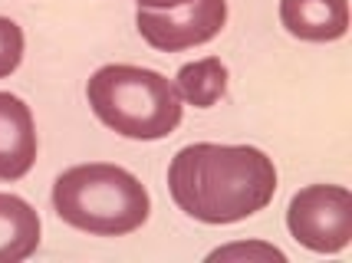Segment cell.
Instances as JSON below:
<instances>
[{"label":"cell","instance_id":"1","mask_svg":"<svg viewBox=\"0 0 352 263\" xmlns=\"http://www.w3.org/2000/svg\"><path fill=\"white\" fill-rule=\"evenodd\" d=\"M168 191L201 224H237L274 201L276 168L261 148L198 141L171 158Z\"/></svg>","mask_w":352,"mask_h":263},{"label":"cell","instance_id":"2","mask_svg":"<svg viewBox=\"0 0 352 263\" xmlns=\"http://www.w3.org/2000/svg\"><path fill=\"white\" fill-rule=\"evenodd\" d=\"M53 211L63 224L96 237H122L138 231L152 201L148 191L132 171L106 161L76 165L63 171L53 185Z\"/></svg>","mask_w":352,"mask_h":263},{"label":"cell","instance_id":"3","mask_svg":"<svg viewBox=\"0 0 352 263\" xmlns=\"http://www.w3.org/2000/svg\"><path fill=\"white\" fill-rule=\"evenodd\" d=\"M96 119L125 139L155 141L182 125V95L155 69L112 62L96 69L86 86Z\"/></svg>","mask_w":352,"mask_h":263},{"label":"cell","instance_id":"4","mask_svg":"<svg viewBox=\"0 0 352 263\" xmlns=\"http://www.w3.org/2000/svg\"><path fill=\"white\" fill-rule=\"evenodd\" d=\"M293 240L313 253H339L352 240V194L339 185H309L296 191L287 211Z\"/></svg>","mask_w":352,"mask_h":263},{"label":"cell","instance_id":"5","mask_svg":"<svg viewBox=\"0 0 352 263\" xmlns=\"http://www.w3.org/2000/svg\"><path fill=\"white\" fill-rule=\"evenodd\" d=\"M228 23V0H188L168 10L138 7L135 27L145 43L162 53H182L214 40Z\"/></svg>","mask_w":352,"mask_h":263},{"label":"cell","instance_id":"6","mask_svg":"<svg viewBox=\"0 0 352 263\" xmlns=\"http://www.w3.org/2000/svg\"><path fill=\"white\" fill-rule=\"evenodd\" d=\"M36 161V125L20 95L0 93V181H20Z\"/></svg>","mask_w":352,"mask_h":263},{"label":"cell","instance_id":"7","mask_svg":"<svg viewBox=\"0 0 352 263\" xmlns=\"http://www.w3.org/2000/svg\"><path fill=\"white\" fill-rule=\"evenodd\" d=\"M280 23L296 40L329 43L349 30L346 0H280Z\"/></svg>","mask_w":352,"mask_h":263},{"label":"cell","instance_id":"8","mask_svg":"<svg viewBox=\"0 0 352 263\" xmlns=\"http://www.w3.org/2000/svg\"><path fill=\"white\" fill-rule=\"evenodd\" d=\"M40 247V217L16 194H0V263H20Z\"/></svg>","mask_w":352,"mask_h":263},{"label":"cell","instance_id":"9","mask_svg":"<svg viewBox=\"0 0 352 263\" xmlns=\"http://www.w3.org/2000/svg\"><path fill=\"white\" fill-rule=\"evenodd\" d=\"M175 89L182 95V102L195 108H211L228 93V66L217 56H204L198 62H184L178 69V82Z\"/></svg>","mask_w":352,"mask_h":263},{"label":"cell","instance_id":"10","mask_svg":"<svg viewBox=\"0 0 352 263\" xmlns=\"http://www.w3.org/2000/svg\"><path fill=\"white\" fill-rule=\"evenodd\" d=\"M23 60V30L10 16H0V79H7Z\"/></svg>","mask_w":352,"mask_h":263},{"label":"cell","instance_id":"11","mask_svg":"<svg viewBox=\"0 0 352 263\" xmlns=\"http://www.w3.org/2000/svg\"><path fill=\"white\" fill-rule=\"evenodd\" d=\"M208 260H276V263H283L287 253L270 247V244H230V247L214 250Z\"/></svg>","mask_w":352,"mask_h":263},{"label":"cell","instance_id":"12","mask_svg":"<svg viewBox=\"0 0 352 263\" xmlns=\"http://www.w3.org/2000/svg\"><path fill=\"white\" fill-rule=\"evenodd\" d=\"M138 7H148V10H168V7H182L188 0H135Z\"/></svg>","mask_w":352,"mask_h":263}]
</instances>
